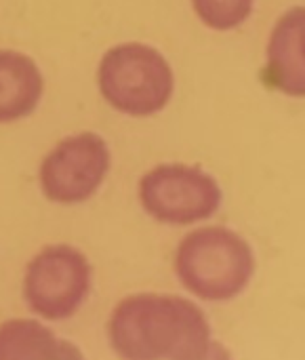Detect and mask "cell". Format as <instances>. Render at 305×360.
I'll use <instances>...</instances> for the list:
<instances>
[{"mask_svg":"<svg viewBox=\"0 0 305 360\" xmlns=\"http://www.w3.org/2000/svg\"><path fill=\"white\" fill-rule=\"evenodd\" d=\"M105 340L118 360H202L217 342L200 302L162 291L120 297L108 314Z\"/></svg>","mask_w":305,"mask_h":360,"instance_id":"obj_1","label":"cell"},{"mask_svg":"<svg viewBox=\"0 0 305 360\" xmlns=\"http://www.w3.org/2000/svg\"><path fill=\"white\" fill-rule=\"evenodd\" d=\"M99 93L116 112L148 118L162 112L175 93V74L160 51L141 42L108 49L97 68Z\"/></svg>","mask_w":305,"mask_h":360,"instance_id":"obj_4","label":"cell"},{"mask_svg":"<svg viewBox=\"0 0 305 360\" xmlns=\"http://www.w3.org/2000/svg\"><path fill=\"white\" fill-rule=\"evenodd\" d=\"M202 360H236V356L232 354V350H230L226 344L215 342V344H213V348L209 350V354H207Z\"/></svg>","mask_w":305,"mask_h":360,"instance_id":"obj_11","label":"cell"},{"mask_svg":"<svg viewBox=\"0 0 305 360\" xmlns=\"http://www.w3.org/2000/svg\"><path fill=\"white\" fill-rule=\"evenodd\" d=\"M173 274L200 304H228L247 293L257 274L253 245L228 226H198L175 247Z\"/></svg>","mask_w":305,"mask_h":360,"instance_id":"obj_2","label":"cell"},{"mask_svg":"<svg viewBox=\"0 0 305 360\" xmlns=\"http://www.w3.org/2000/svg\"><path fill=\"white\" fill-rule=\"evenodd\" d=\"M264 80L287 97H305V6L289 8L272 27L266 44Z\"/></svg>","mask_w":305,"mask_h":360,"instance_id":"obj_7","label":"cell"},{"mask_svg":"<svg viewBox=\"0 0 305 360\" xmlns=\"http://www.w3.org/2000/svg\"><path fill=\"white\" fill-rule=\"evenodd\" d=\"M110 148L97 133L61 139L40 162L38 184L46 200L63 207L89 202L110 173Z\"/></svg>","mask_w":305,"mask_h":360,"instance_id":"obj_6","label":"cell"},{"mask_svg":"<svg viewBox=\"0 0 305 360\" xmlns=\"http://www.w3.org/2000/svg\"><path fill=\"white\" fill-rule=\"evenodd\" d=\"M0 360H89L82 348L36 316L0 323Z\"/></svg>","mask_w":305,"mask_h":360,"instance_id":"obj_8","label":"cell"},{"mask_svg":"<svg viewBox=\"0 0 305 360\" xmlns=\"http://www.w3.org/2000/svg\"><path fill=\"white\" fill-rule=\"evenodd\" d=\"M42 91L44 80L36 61L19 51L0 49V124L34 114Z\"/></svg>","mask_w":305,"mask_h":360,"instance_id":"obj_9","label":"cell"},{"mask_svg":"<svg viewBox=\"0 0 305 360\" xmlns=\"http://www.w3.org/2000/svg\"><path fill=\"white\" fill-rule=\"evenodd\" d=\"M137 198L156 224L188 228L211 219L221 209L223 192L219 181L200 167L164 162L141 175Z\"/></svg>","mask_w":305,"mask_h":360,"instance_id":"obj_5","label":"cell"},{"mask_svg":"<svg viewBox=\"0 0 305 360\" xmlns=\"http://www.w3.org/2000/svg\"><path fill=\"white\" fill-rule=\"evenodd\" d=\"M95 270L84 251L70 243L38 249L21 274V300L27 312L44 323L74 319L91 300Z\"/></svg>","mask_w":305,"mask_h":360,"instance_id":"obj_3","label":"cell"},{"mask_svg":"<svg viewBox=\"0 0 305 360\" xmlns=\"http://www.w3.org/2000/svg\"><path fill=\"white\" fill-rule=\"evenodd\" d=\"M255 0H192L196 17L215 32L240 27L253 13Z\"/></svg>","mask_w":305,"mask_h":360,"instance_id":"obj_10","label":"cell"}]
</instances>
